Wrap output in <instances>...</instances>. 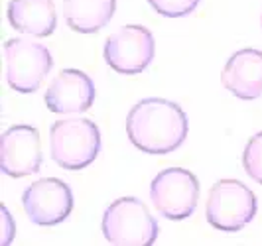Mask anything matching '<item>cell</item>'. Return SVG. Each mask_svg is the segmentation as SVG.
I'll use <instances>...</instances> for the list:
<instances>
[{
    "label": "cell",
    "mask_w": 262,
    "mask_h": 246,
    "mask_svg": "<svg viewBox=\"0 0 262 246\" xmlns=\"http://www.w3.org/2000/svg\"><path fill=\"white\" fill-rule=\"evenodd\" d=\"M95 83L79 69H63L43 95L46 106L55 115H77L89 110L95 103Z\"/></svg>",
    "instance_id": "obj_10"
},
{
    "label": "cell",
    "mask_w": 262,
    "mask_h": 246,
    "mask_svg": "<svg viewBox=\"0 0 262 246\" xmlns=\"http://www.w3.org/2000/svg\"><path fill=\"white\" fill-rule=\"evenodd\" d=\"M6 81L10 89L18 93H36L46 75L52 71V52L26 38H14L4 43Z\"/></svg>",
    "instance_id": "obj_5"
},
{
    "label": "cell",
    "mask_w": 262,
    "mask_h": 246,
    "mask_svg": "<svg viewBox=\"0 0 262 246\" xmlns=\"http://www.w3.org/2000/svg\"><path fill=\"white\" fill-rule=\"evenodd\" d=\"M150 199L162 217L184 220L195 213L199 201V182L195 173L184 168L160 171L150 185Z\"/></svg>",
    "instance_id": "obj_6"
},
{
    "label": "cell",
    "mask_w": 262,
    "mask_h": 246,
    "mask_svg": "<svg viewBox=\"0 0 262 246\" xmlns=\"http://www.w3.org/2000/svg\"><path fill=\"white\" fill-rule=\"evenodd\" d=\"M158 222L136 197H120L103 215V234L111 244L150 246L158 238Z\"/></svg>",
    "instance_id": "obj_3"
},
{
    "label": "cell",
    "mask_w": 262,
    "mask_h": 246,
    "mask_svg": "<svg viewBox=\"0 0 262 246\" xmlns=\"http://www.w3.org/2000/svg\"><path fill=\"white\" fill-rule=\"evenodd\" d=\"M117 0H63L67 26L79 34H95L111 22Z\"/></svg>",
    "instance_id": "obj_13"
},
{
    "label": "cell",
    "mask_w": 262,
    "mask_h": 246,
    "mask_svg": "<svg viewBox=\"0 0 262 246\" xmlns=\"http://www.w3.org/2000/svg\"><path fill=\"white\" fill-rule=\"evenodd\" d=\"M52 160L63 169L77 171L91 166L101 152V132L89 118H63L50 130Z\"/></svg>",
    "instance_id": "obj_2"
},
{
    "label": "cell",
    "mask_w": 262,
    "mask_h": 246,
    "mask_svg": "<svg viewBox=\"0 0 262 246\" xmlns=\"http://www.w3.org/2000/svg\"><path fill=\"white\" fill-rule=\"evenodd\" d=\"M22 205L28 219L38 227L59 225L73 211V193L66 182L43 177L28 185L22 193Z\"/></svg>",
    "instance_id": "obj_8"
},
{
    "label": "cell",
    "mask_w": 262,
    "mask_h": 246,
    "mask_svg": "<svg viewBox=\"0 0 262 246\" xmlns=\"http://www.w3.org/2000/svg\"><path fill=\"white\" fill-rule=\"evenodd\" d=\"M243 166L249 177L262 185V132L254 134L247 142L243 152Z\"/></svg>",
    "instance_id": "obj_14"
},
{
    "label": "cell",
    "mask_w": 262,
    "mask_h": 246,
    "mask_svg": "<svg viewBox=\"0 0 262 246\" xmlns=\"http://www.w3.org/2000/svg\"><path fill=\"white\" fill-rule=\"evenodd\" d=\"M256 195L238 180H219L207 197V222L223 233H236L256 217Z\"/></svg>",
    "instance_id": "obj_4"
},
{
    "label": "cell",
    "mask_w": 262,
    "mask_h": 246,
    "mask_svg": "<svg viewBox=\"0 0 262 246\" xmlns=\"http://www.w3.org/2000/svg\"><path fill=\"white\" fill-rule=\"evenodd\" d=\"M2 211V227H4V233H2V244H10V240H12L14 236V222H12V217H10V213H8V209L0 207Z\"/></svg>",
    "instance_id": "obj_16"
},
{
    "label": "cell",
    "mask_w": 262,
    "mask_h": 246,
    "mask_svg": "<svg viewBox=\"0 0 262 246\" xmlns=\"http://www.w3.org/2000/svg\"><path fill=\"white\" fill-rule=\"evenodd\" d=\"M184 108L166 99H142L126 117V134L134 148L146 154L176 152L187 138Z\"/></svg>",
    "instance_id": "obj_1"
},
{
    "label": "cell",
    "mask_w": 262,
    "mask_h": 246,
    "mask_svg": "<svg viewBox=\"0 0 262 246\" xmlns=\"http://www.w3.org/2000/svg\"><path fill=\"white\" fill-rule=\"evenodd\" d=\"M201 0H148V4L156 10L158 14L166 18H182L187 16L199 6Z\"/></svg>",
    "instance_id": "obj_15"
},
{
    "label": "cell",
    "mask_w": 262,
    "mask_h": 246,
    "mask_svg": "<svg viewBox=\"0 0 262 246\" xmlns=\"http://www.w3.org/2000/svg\"><path fill=\"white\" fill-rule=\"evenodd\" d=\"M6 14L16 32L34 38H48L57 26L53 0H10Z\"/></svg>",
    "instance_id": "obj_12"
},
{
    "label": "cell",
    "mask_w": 262,
    "mask_h": 246,
    "mask_svg": "<svg viewBox=\"0 0 262 246\" xmlns=\"http://www.w3.org/2000/svg\"><path fill=\"white\" fill-rule=\"evenodd\" d=\"M260 22H262V18H260Z\"/></svg>",
    "instance_id": "obj_17"
},
{
    "label": "cell",
    "mask_w": 262,
    "mask_h": 246,
    "mask_svg": "<svg viewBox=\"0 0 262 246\" xmlns=\"http://www.w3.org/2000/svg\"><path fill=\"white\" fill-rule=\"evenodd\" d=\"M156 41L148 28L140 24L120 26L105 41V61L120 75H136L148 69L154 59Z\"/></svg>",
    "instance_id": "obj_7"
},
{
    "label": "cell",
    "mask_w": 262,
    "mask_h": 246,
    "mask_svg": "<svg viewBox=\"0 0 262 246\" xmlns=\"http://www.w3.org/2000/svg\"><path fill=\"white\" fill-rule=\"evenodd\" d=\"M41 168L39 132L28 124L10 126L0 136V169L10 177H26Z\"/></svg>",
    "instance_id": "obj_9"
},
{
    "label": "cell",
    "mask_w": 262,
    "mask_h": 246,
    "mask_svg": "<svg viewBox=\"0 0 262 246\" xmlns=\"http://www.w3.org/2000/svg\"><path fill=\"white\" fill-rule=\"evenodd\" d=\"M221 83L241 101L262 97V52L249 48L233 53L225 63Z\"/></svg>",
    "instance_id": "obj_11"
}]
</instances>
